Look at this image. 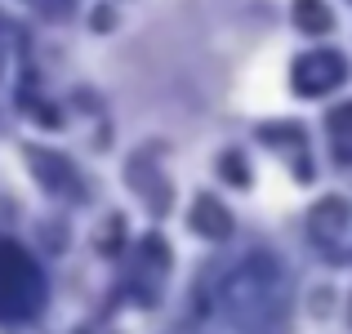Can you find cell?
<instances>
[{"label": "cell", "instance_id": "7", "mask_svg": "<svg viewBox=\"0 0 352 334\" xmlns=\"http://www.w3.org/2000/svg\"><path fill=\"white\" fill-rule=\"evenodd\" d=\"M348 223V205L339 197H330V201H321L317 205V214H312V227L317 232H339Z\"/></svg>", "mask_w": 352, "mask_h": 334}, {"label": "cell", "instance_id": "3", "mask_svg": "<svg viewBox=\"0 0 352 334\" xmlns=\"http://www.w3.org/2000/svg\"><path fill=\"white\" fill-rule=\"evenodd\" d=\"M344 76H348V67H344V58H339L335 49L303 54V58L294 63V71H290L294 89H299L303 98H321V94H330V89H339V85H344Z\"/></svg>", "mask_w": 352, "mask_h": 334}, {"label": "cell", "instance_id": "9", "mask_svg": "<svg viewBox=\"0 0 352 334\" xmlns=\"http://www.w3.org/2000/svg\"><path fill=\"white\" fill-rule=\"evenodd\" d=\"M223 174H228V183L245 188V165H241V156H236V152H228V156H223Z\"/></svg>", "mask_w": 352, "mask_h": 334}, {"label": "cell", "instance_id": "5", "mask_svg": "<svg viewBox=\"0 0 352 334\" xmlns=\"http://www.w3.org/2000/svg\"><path fill=\"white\" fill-rule=\"evenodd\" d=\"M183 334H258V330H245V326H236V321H228L223 312L197 303V312H192V321H188Z\"/></svg>", "mask_w": 352, "mask_h": 334}, {"label": "cell", "instance_id": "2", "mask_svg": "<svg viewBox=\"0 0 352 334\" xmlns=\"http://www.w3.org/2000/svg\"><path fill=\"white\" fill-rule=\"evenodd\" d=\"M45 303V276L14 241H0V321H27Z\"/></svg>", "mask_w": 352, "mask_h": 334}, {"label": "cell", "instance_id": "1", "mask_svg": "<svg viewBox=\"0 0 352 334\" xmlns=\"http://www.w3.org/2000/svg\"><path fill=\"white\" fill-rule=\"evenodd\" d=\"M201 303L245 330L276 334L285 321V303H290V276L276 254L254 249V254H241L232 267H223L214 285L201 294Z\"/></svg>", "mask_w": 352, "mask_h": 334}, {"label": "cell", "instance_id": "6", "mask_svg": "<svg viewBox=\"0 0 352 334\" xmlns=\"http://www.w3.org/2000/svg\"><path fill=\"white\" fill-rule=\"evenodd\" d=\"M294 23H299V32H308V36H321V32H330V9H326V0H294Z\"/></svg>", "mask_w": 352, "mask_h": 334}, {"label": "cell", "instance_id": "4", "mask_svg": "<svg viewBox=\"0 0 352 334\" xmlns=\"http://www.w3.org/2000/svg\"><path fill=\"white\" fill-rule=\"evenodd\" d=\"M192 227H197L201 236H210V241H223L228 232H232V214H228L214 197H201L197 205H192Z\"/></svg>", "mask_w": 352, "mask_h": 334}, {"label": "cell", "instance_id": "8", "mask_svg": "<svg viewBox=\"0 0 352 334\" xmlns=\"http://www.w3.org/2000/svg\"><path fill=\"white\" fill-rule=\"evenodd\" d=\"M330 129H335L339 138H352V103H344V107L330 111Z\"/></svg>", "mask_w": 352, "mask_h": 334}]
</instances>
